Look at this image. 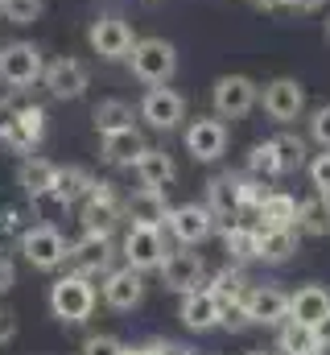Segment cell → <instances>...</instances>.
I'll list each match as a JSON object with an SVG mask.
<instances>
[{
	"label": "cell",
	"mask_w": 330,
	"mask_h": 355,
	"mask_svg": "<svg viewBox=\"0 0 330 355\" xmlns=\"http://www.w3.org/2000/svg\"><path fill=\"white\" fill-rule=\"evenodd\" d=\"M128 67L145 87H165L177 75V50L165 37H137L132 54H128Z\"/></svg>",
	"instance_id": "6da1fadb"
},
{
	"label": "cell",
	"mask_w": 330,
	"mask_h": 355,
	"mask_svg": "<svg viewBox=\"0 0 330 355\" xmlns=\"http://www.w3.org/2000/svg\"><path fill=\"white\" fill-rule=\"evenodd\" d=\"M46 75V58L33 42H4L0 46V83L12 91H25L42 83Z\"/></svg>",
	"instance_id": "7a4b0ae2"
},
{
	"label": "cell",
	"mask_w": 330,
	"mask_h": 355,
	"mask_svg": "<svg viewBox=\"0 0 330 355\" xmlns=\"http://www.w3.org/2000/svg\"><path fill=\"white\" fill-rule=\"evenodd\" d=\"M50 310L62 322H87L95 310V285L82 272H67L50 285Z\"/></svg>",
	"instance_id": "3957f363"
},
{
	"label": "cell",
	"mask_w": 330,
	"mask_h": 355,
	"mask_svg": "<svg viewBox=\"0 0 330 355\" xmlns=\"http://www.w3.org/2000/svg\"><path fill=\"white\" fill-rule=\"evenodd\" d=\"M260 107H264V116H268L272 124H293V120H302V112H306V87H302V79H293V75L268 79V83L260 87Z\"/></svg>",
	"instance_id": "277c9868"
},
{
	"label": "cell",
	"mask_w": 330,
	"mask_h": 355,
	"mask_svg": "<svg viewBox=\"0 0 330 355\" xmlns=\"http://www.w3.org/2000/svg\"><path fill=\"white\" fill-rule=\"evenodd\" d=\"M132 42H137L132 25H128L124 17H116V12L95 17L91 29H87V46H91L103 62H120V58H128V54H132Z\"/></svg>",
	"instance_id": "5b68a950"
},
{
	"label": "cell",
	"mask_w": 330,
	"mask_h": 355,
	"mask_svg": "<svg viewBox=\"0 0 330 355\" xmlns=\"http://www.w3.org/2000/svg\"><path fill=\"white\" fill-rule=\"evenodd\" d=\"M256 103H260V87L248 75H223L211 87V107L219 120H244Z\"/></svg>",
	"instance_id": "8992f818"
},
{
	"label": "cell",
	"mask_w": 330,
	"mask_h": 355,
	"mask_svg": "<svg viewBox=\"0 0 330 355\" xmlns=\"http://www.w3.org/2000/svg\"><path fill=\"white\" fill-rule=\"evenodd\" d=\"M21 252H25V261L33 268H46V272H54L58 265H67V257H71L62 232L50 227V223H37V227L21 232Z\"/></svg>",
	"instance_id": "52a82bcc"
},
{
	"label": "cell",
	"mask_w": 330,
	"mask_h": 355,
	"mask_svg": "<svg viewBox=\"0 0 330 355\" xmlns=\"http://www.w3.org/2000/svg\"><path fill=\"white\" fill-rule=\"evenodd\" d=\"M165 227L173 232V240L177 244H186V248H198V244H207L211 236H215V215H211V207L202 202H182V207H169V219H165Z\"/></svg>",
	"instance_id": "ba28073f"
},
{
	"label": "cell",
	"mask_w": 330,
	"mask_h": 355,
	"mask_svg": "<svg viewBox=\"0 0 330 355\" xmlns=\"http://www.w3.org/2000/svg\"><path fill=\"white\" fill-rule=\"evenodd\" d=\"M186 153L194 157V162H219L223 153H227V120H219V116H198V120H190L186 124Z\"/></svg>",
	"instance_id": "9c48e42d"
},
{
	"label": "cell",
	"mask_w": 330,
	"mask_h": 355,
	"mask_svg": "<svg viewBox=\"0 0 330 355\" xmlns=\"http://www.w3.org/2000/svg\"><path fill=\"white\" fill-rule=\"evenodd\" d=\"M42 137H46V112H42L37 103H25V107L4 112V120H0V141H8L12 149H33Z\"/></svg>",
	"instance_id": "30bf717a"
},
{
	"label": "cell",
	"mask_w": 330,
	"mask_h": 355,
	"mask_svg": "<svg viewBox=\"0 0 330 355\" xmlns=\"http://www.w3.org/2000/svg\"><path fill=\"white\" fill-rule=\"evenodd\" d=\"M165 257L169 252H165L162 227H137V223H128V232H124V261L137 268V272L162 268Z\"/></svg>",
	"instance_id": "8fae6325"
},
{
	"label": "cell",
	"mask_w": 330,
	"mask_h": 355,
	"mask_svg": "<svg viewBox=\"0 0 330 355\" xmlns=\"http://www.w3.org/2000/svg\"><path fill=\"white\" fill-rule=\"evenodd\" d=\"M141 120L149 128H157V132H169V128H177L186 120V99L169 87V83L165 87H149L145 99H141Z\"/></svg>",
	"instance_id": "7c38bea8"
},
{
	"label": "cell",
	"mask_w": 330,
	"mask_h": 355,
	"mask_svg": "<svg viewBox=\"0 0 330 355\" xmlns=\"http://www.w3.org/2000/svg\"><path fill=\"white\" fill-rule=\"evenodd\" d=\"M162 285L169 293H190V289H202L207 281V261L198 252H169L162 261Z\"/></svg>",
	"instance_id": "4fadbf2b"
},
{
	"label": "cell",
	"mask_w": 330,
	"mask_h": 355,
	"mask_svg": "<svg viewBox=\"0 0 330 355\" xmlns=\"http://www.w3.org/2000/svg\"><path fill=\"white\" fill-rule=\"evenodd\" d=\"M42 83H46V91L54 99H79L82 91L91 87V71L79 58H54V62H46Z\"/></svg>",
	"instance_id": "5bb4252c"
},
{
	"label": "cell",
	"mask_w": 330,
	"mask_h": 355,
	"mask_svg": "<svg viewBox=\"0 0 330 355\" xmlns=\"http://www.w3.org/2000/svg\"><path fill=\"white\" fill-rule=\"evenodd\" d=\"M177 318L186 322V331H215V327H223V302L211 289H190V293H182Z\"/></svg>",
	"instance_id": "9a60e30c"
},
{
	"label": "cell",
	"mask_w": 330,
	"mask_h": 355,
	"mask_svg": "<svg viewBox=\"0 0 330 355\" xmlns=\"http://www.w3.org/2000/svg\"><path fill=\"white\" fill-rule=\"evenodd\" d=\"M141 297H145V277L132 265L107 268V272H103V302H107L112 310H137Z\"/></svg>",
	"instance_id": "2e32d148"
},
{
	"label": "cell",
	"mask_w": 330,
	"mask_h": 355,
	"mask_svg": "<svg viewBox=\"0 0 330 355\" xmlns=\"http://www.w3.org/2000/svg\"><path fill=\"white\" fill-rule=\"evenodd\" d=\"M120 219H124V202H120V198H116L103 182H95V190L82 198V223H87V232L107 236Z\"/></svg>",
	"instance_id": "e0dca14e"
},
{
	"label": "cell",
	"mask_w": 330,
	"mask_h": 355,
	"mask_svg": "<svg viewBox=\"0 0 330 355\" xmlns=\"http://www.w3.org/2000/svg\"><path fill=\"white\" fill-rule=\"evenodd\" d=\"M124 219L137 223V227H165L169 219V198L165 190H153V186H141L124 198Z\"/></svg>",
	"instance_id": "ac0fdd59"
},
{
	"label": "cell",
	"mask_w": 330,
	"mask_h": 355,
	"mask_svg": "<svg viewBox=\"0 0 330 355\" xmlns=\"http://www.w3.org/2000/svg\"><path fill=\"white\" fill-rule=\"evenodd\" d=\"M244 310H248V322L277 327V322L289 318V293H281L277 285H256V289H248Z\"/></svg>",
	"instance_id": "d6986e66"
},
{
	"label": "cell",
	"mask_w": 330,
	"mask_h": 355,
	"mask_svg": "<svg viewBox=\"0 0 330 355\" xmlns=\"http://www.w3.org/2000/svg\"><path fill=\"white\" fill-rule=\"evenodd\" d=\"M112 236H99V232H87L79 244L71 248V265H75V272H82V277H99V272H107L112 268Z\"/></svg>",
	"instance_id": "ffe728a7"
},
{
	"label": "cell",
	"mask_w": 330,
	"mask_h": 355,
	"mask_svg": "<svg viewBox=\"0 0 330 355\" xmlns=\"http://www.w3.org/2000/svg\"><path fill=\"white\" fill-rule=\"evenodd\" d=\"M207 207L215 219H227L244 211V178H232V174H215L207 182Z\"/></svg>",
	"instance_id": "44dd1931"
},
{
	"label": "cell",
	"mask_w": 330,
	"mask_h": 355,
	"mask_svg": "<svg viewBox=\"0 0 330 355\" xmlns=\"http://www.w3.org/2000/svg\"><path fill=\"white\" fill-rule=\"evenodd\" d=\"M145 149H149V145H145V137H141L132 124L99 137V153H103V162H107V166H132Z\"/></svg>",
	"instance_id": "7402d4cb"
},
{
	"label": "cell",
	"mask_w": 330,
	"mask_h": 355,
	"mask_svg": "<svg viewBox=\"0 0 330 355\" xmlns=\"http://www.w3.org/2000/svg\"><path fill=\"white\" fill-rule=\"evenodd\" d=\"M297 252V227H260L256 232V261L285 265Z\"/></svg>",
	"instance_id": "603a6c76"
},
{
	"label": "cell",
	"mask_w": 330,
	"mask_h": 355,
	"mask_svg": "<svg viewBox=\"0 0 330 355\" xmlns=\"http://www.w3.org/2000/svg\"><path fill=\"white\" fill-rule=\"evenodd\" d=\"M327 314H330V293L322 285H302L297 293H289V318H293V322L318 327Z\"/></svg>",
	"instance_id": "cb8c5ba5"
},
{
	"label": "cell",
	"mask_w": 330,
	"mask_h": 355,
	"mask_svg": "<svg viewBox=\"0 0 330 355\" xmlns=\"http://www.w3.org/2000/svg\"><path fill=\"white\" fill-rule=\"evenodd\" d=\"M91 190H95V178H91V170H82V166H58V170H54V186H50V194H54L62 207H75V202H82Z\"/></svg>",
	"instance_id": "d4e9b609"
},
{
	"label": "cell",
	"mask_w": 330,
	"mask_h": 355,
	"mask_svg": "<svg viewBox=\"0 0 330 355\" xmlns=\"http://www.w3.org/2000/svg\"><path fill=\"white\" fill-rule=\"evenodd\" d=\"M132 170H137V182L141 186H153V190H169V182H173V157L165 153V149H145L137 162H132Z\"/></svg>",
	"instance_id": "484cf974"
},
{
	"label": "cell",
	"mask_w": 330,
	"mask_h": 355,
	"mask_svg": "<svg viewBox=\"0 0 330 355\" xmlns=\"http://www.w3.org/2000/svg\"><path fill=\"white\" fill-rule=\"evenodd\" d=\"M297 227L306 236H330V194L314 190L310 198L297 202Z\"/></svg>",
	"instance_id": "4316f807"
},
{
	"label": "cell",
	"mask_w": 330,
	"mask_h": 355,
	"mask_svg": "<svg viewBox=\"0 0 330 355\" xmlns=\"http://www.w3.org/2000/svg\"><path fill=\"white\" fill-rule=\"evenodd\" d=\"M54 162H46V157H25L21 166H17V182H21V190L29 194V198H42V194H50V186H54Z\"/></svg>",
	"instance_id": "83f0119b"
},
{
	"label": "cell",
	"mask_w": 330,
	"mask_h": 355,
	"mask_svg": "<svg viewBox=\"0 0 330 355\" xmlns=\"http://www.w3.org/2000/svg\"><path fill=\"white\" fill-rule=\"evenodd\" d=\"M256 215L264 219L260 227H297V198H289V194H272V190H268V198L260 202Z\"/></svg>",
	"instance_id": "f1b7e54d"
},
{
	"label": "cell",
	"mask_w": 330,
	"mask_h": 355,
	"mask_svg": "<svg viewBox=\"0 0 330 355\" xmlns=\"http://www.w3.org/2000/svg\"><path fill=\"white\" fill-rule=\"evenodd\" d=\"M281 352H285V355H318V352H322V343H318L314 327L285 318V327H281Z\"/></svg>",
	"instance_id": "f546056e"
},
{
	"label": "cell",
	"mask_w": 330,
	"mask_h": 355,
	"mask_svg": "<svg viewBox=\"0 0 330 355\" xmlns=\"http://www.w3.org/2000/svg\"><path fill=\"white\" fill-rule=\"evenodd\" d=\"M91 120H95V132L103 137V132L128 128V124H132V107H128L124 99H99L95 112H91Z\"/></svg>",
	"instance_id": "4dcf8cb0"
},
{
	"label": "cell",
	"mask_w": 330,
	"mask_h": 355,
	"mask_svg": "<svg viewBox=\"0 0 330 355\" xmlns=\"http://www.w3.org/2000/svg\"><path fill=\"white\" fill-rule=\"evenodd\" d=\"M272 149H277V166H281V174H293V170L306 166V141H302V137L281 132V137H272Z\"/></svg>",
	"instance_id": "1f68e13d"
},
{
	"label": "cell",
	"mask_w": 330,
	"mask_h": 355,
	"mask_svg": "<svg viewBox=\"0 0 330 355\" xmlns=\"http://www.w3.org/2000/svg\"><path fill=\"white\" fill-rule=\"evenodd\" d=\"M256 232L260 227H244V223H232L223 232V244H227L232 261H256Z\"/></svg>",
	"instance_id": "d6a6232c"
},
{
	"label": "cell",
	"mask_w": 330,
	"mask_h": 355,
	"mask_svg": "<svg viewBox=\"0 0 330 355\" xmlns=\"http://www.w3.org/2000/svg\"><path fill=\"white\" fill-rule=\"evenodd\" d=\"M211 293L227 306V302H244L248 289H244V272L240 268H223L219 277H215V285H211Z\"/></svg>",
	"instance_id": "836d02e7"
},
{
	"label": "cell",
	"mask_w": 330,
	"mask_h": 355,
	"mask_svg": "<svg viewBox=\"0 0 330 355\" xmlns=\"http://www.w3.org/2000/svg\"><path fill=\"white\" fill-rule=\"evenodd\" d=\"M248 170H252L256 178H281V166H277V149H272V141L252 145V153H248Z\"/></svg>",
	"instance_id": "e575fe53"
},
{
	"label": "cell",
	"mask_w": 330,
	"mask_h": 355,
	"mask_svg": "<svg viewBox=\"0 0 330 355\" xmlns=\"http://www.w3.org/2000/svg\"><path fill=\"white\" fill-rule=\"evenodd\" d=\"M42 8H46V0H4L0 4V12H4L8 25H33L42 17Z\"/></svg>",
	"instance_id": "d590c367"
},
{
	"label": "cell",
	"mask_w": 330,
	"mask_h": 355,
	"mask_svg": "<svg viewBox=\"0 0 330 355\" xmlns=\"http://www.w3.org/2000/svg\"><path fill=\"white\" fill-rule=\"evenodd\" d=\"M310 141H314L318 149H330V103H322V107L310 112Z\"/></svg>",
	"instance_id": "8d00e7d4"
},
{
	"label": "cell",
	"mask_w": 330,
	"mask_h": 355,
	"mask_svg": "<svg viewBox=\"0 0 330 355\" xmlns=\"http://www.w3.org/2000/svg\"><path fill=\"white\" fill-rule=\"evenodd\" d=\"M306 170H310V186H314V190H322V194H330V149H322Z\"/></svg>",
	"instance_id": "74e56055"
},
{
	"label": "cell",
	"mask_w": 330,
	"mask_h": 355,
	"mask_svg": "<svg viewBox=\"0 0 330 355\" xmlns=\"http://www.w3.org/2000/svg\"><path fill=\"white\" fill-rule=\"evenodd\" d=\"M82 355H124V343L112 339V335H95V339H87Z\"/></svg>",
	"instance_id": "f35d334b"
},
{
	"label": "cell",
	"mask_w": 330,
	"mask_h": 355,
	"mask_svg": "<svg viewBox=\"0 0 330 355\" xmlns=\"http://www.w3.org/2000/svg\"><path fill=\"white\" fill-rule=\"evenodd\" d=\"M12 285H17V265H12V261H8V257L0 252V297H4V293H8Z\"/></svg>",
	"instance_id": "ab89813d"
},
{
	"label": "cell",
	"mask_w": 330,
	"mask_h": 355,
	"mask_svg": "<svg viewBox=\"0 0 330 355\" xmlns=\"http://www.w3.org/2000/svg\"><path fill=\"white\" fill-rule=\"evenodd\" d=\"M12 335H17V318H12L8 310H0V347H4Z\"/></svg>",
	"instance_id": "60d3db41"
},
{
	"label": "cell",
	"mask_w": 330,
	"mask_h": 355,
	"mask_svg": "<svg viewBox=\"0 0 330 355\" xmlns=\"http://www.w3.org/2000/svg\"><path fill=\"white\" fill-rule=\"evenodd\" d=\"M149 355H194V352L182 347V343H157V347H149Z\"/></svg>",
	"instance_id": "b9f144b4"
},
{
	"label": "cell",
	"mask_w": 330,
	"mask_h": 355,
	"mask_svg": "<svg viewBox=\"0 0 330 355\" xmlns=\"http://www.w3.org/2000/svg\"><path fill=\"white\" fill-rule=\"evenodd\" d=\"M322 4H327V0H289L285 8H297V12H318Z\"/></svg>",
	"instance_id": "7bdbcfd3"
},
{
	"label": "cell",
	"mask_w": 330,
	"mask_h": 355,
	"mask_svg": "<svg viewBox=\"0 0 330 355\" xmlns=\"http://www.w3.org/2000/svg\"><path fill=\"white\" fill-rule=\"evenodd\" d=\"M252 8H260V12H277V8H285L289 0H248Z\"/></svg>",
	"instance_id": "ee69618b"
},
{
	"label": "cell",
	"mask_w": 330,
	"mask_h": 355,
	"mask_svg": "<svg viewBox=\"0 0 330 355\" xmlns=\"http://www.w3.org/2000/svg\"><path fill=\"white\" fill-rule=\"evenodd\" d=\"M314 335H318V343H322V347H330V314L318 322V327H314Z\"/></svg>",
	"instance_id": "f6af8a7d"
},
{
	"label": "cell",
	"mask_w": 330,
	"mask_h": 355,
	"mask_svg": "<svg viewBox=\"0 0 330 355\" xmlns=\"http://www.w3.org/2000/svg\"><path fill=\"white\" fill-rule=\"evenodd\" d=\"M4 112H8V107H4V103H0V120H4Z\"/></svg>",
	"instance_id": "bcb514c9"
},
{
	"label": "cell",
	"mask_w": 330,
	"mask_h": 355,
	"mask_svg": "<svg viewBox=\"0 0 330 355\" xmlns=\"http://www.w3.org/2000/svg\"><path fill=\"white\" fill-rule=\"evenodd\" d=\"M248 355H268V352H248Z\"/></svg>",
	"instance_id": "7dc6e473"
},
{
	"label": "cell",
	"mask_w": 330,
	"mask_h": 355,
	"mask_svg": "<svg viewBox=\"0 0 330 355\" xmlns=\"http://www.w3.org/2000/svg\"><path fill=\"white\" fill-rule=\"evenodd\" d=\"M327 37H330V21H327Z\"/></svg>",
	"instance_id": "c3c4849f"
},
{
	"label": "cell",
	"mask_w": 330,
	"mask_h": 355,
	"mask_svg": "<svg viewBox=\"0 0 330 355\" xmlns=\"http://www.w3.org/2000/svg\"><path fill=\"white\" fill-rule=\"evenodd\" d=\"M0 4H4V0H0Z\"/></svg>",
	"instance_id": "681fc988"
}]
</instances>
